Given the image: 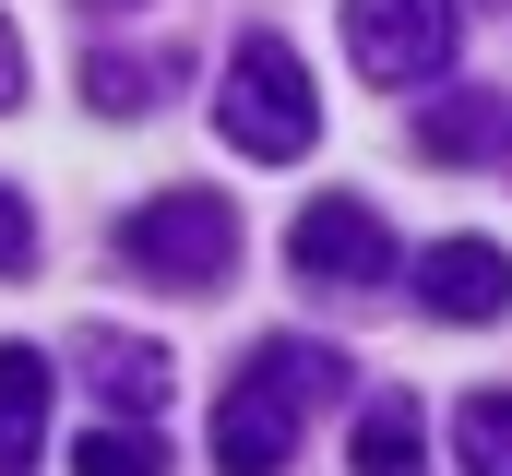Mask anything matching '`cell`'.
<instances>
[{"instance_id":"cell-13","label":"cell","mask_w":512,"mask_h":476,"mask_svg":"<svg viewBox=\"0 0 512 476\" xmlns=\"http://www.w3.org/2000/svg\"><path fill=\"white\" fill-rule=\"evenodd\" d=\"M251 369H274L298 405H334V393H346V357H334V346H310V334H262Z\"/></svg>"},{"instance_id":"cell-8","label":"cell","mask_w":512,"mask_h":476,"mask_svg":"<svg viewBox=\"0 0 512 476\" xmlns=\"http://www.w3.org/2000/svg\"><path fill=\"white\" fill-rule=\"evenodd\" d=\"M417 155H429V167H477V155H512V96L465 84V96L417 108Z\"/></svg>"},{"instance_id":"cell-4","label":"cell","mask_w":512,"mask_h":476,"mask_svg":"<svg viewBox=\"0 0 512 476\" xmlns=\"http://www.w3.org/2000/svg\"><path fill=\"white\" fill-rule=\"evenodd\" d=\"M286 262H298V286H322V298H370V286H393V227L370 215V203L322 191V203H298Z\"/></svg>"},{"instance_id":"cell-12","label":"cell","mask_w":512,"mask_h":476,"mask_svg":"<svg viewBox=\"0 0 512 476\" xmlns=\"http://www.w3.org/2000/svg\"><path fill=\"white\" fill-rule=\"evenodd\" d=\"M72 476H167V417H108L72 441Z\"/></svg>"},{"instance_id":"cell-16","label":"cell","mask_w":512,"mask_h":476,"mask_svg":"<svg viewBox=\"0 0 512 476\" xmlns=\"http://www.w3.org/2000/svg\"><path fill=\"white\" fill-rule=\"evenodd\" d=\"M0 108H24V36H12V12H0Z\"/></svg>"},{"instance_id":"cell-6","label":"cell","mask_w":512,"mask_h":476,"mask_svg":"<svg viewBox=\"0 0 512 476\" xmlns=\"http://www.w3.org/2000/svg\"><path fill=\"white\" fill-rule=\"evenodd\" d=\"M72 369H84V393H96L108 417H167V393H179V357L120 334V322H84V334H72Z\"/></svg>"},{"instance_id":"cell-15","label":"cell","mask_w":512,"mask_h":476,"mask_svg":"<svg viewBox=\"0 0 512 476\" xmlns=\"http://www.w3.org/2000/svg\"><path fill=\"white\" fill-rule=\"evenodd\" d=\"M36 274V215H24V191L0 179V286H24Z\"/></svg>"},{"instance_id":"cell-1","label":"cell","mask_w":512,"mask_h":476,"mask_svg":"<svg viewBox=\"0 0 512 476\" xmlns=\"http://www.w3.org/2000/svg\"><path fill=\"white\" fill-rule=\"evenodd\" d=\"M120 274L143 286H179V298H215L239 274V203L227 191H155L120 215Z\"/></svg>"},{"instance_id":"cell-2","label":"cell","mask_w":512,"mask_h":476,"mask_svg":"<svg viewBox=\"0 0 512 476\" xmlns=\"http://www.w3.org/2000/svg\"><path fill=\"white\" fill-rule=\"evenodd\" d=\"M215 131H227L251 167H298V155L322 143V96H310V72H298V48H286V36H239V48H227Z\"/></svg>"},{"instance_id":"cell-7","label":"cell","mask_w":512,"mask_h":476,"mask_svg":"<svg viewBox=\"0 0 512 476\" xmlns=\"http://www.w3.org/2000/svg\"><path fill=\"white\" fill-rule=\"evenodd\" d=\"M417 298H429V322H501L512 310V250L501 238H429L417 250Z\"/></svg>"},{"instance_id":"cell-9","label":"cell","mask_w":512,"mask_h":476,"mask_svg":"<svg viewBox=\"0 0 512 476\" xmlns=\"http://www.w3.org/2000/svg\"><path fill=\"white\" fill-rule=\"evenodd\" d=\"M167 96H179V48H155V60L143 48H96L84 60V108L96 119H143V108H167Z\"/></svg>"},{"instance_id":"cell-14","label":"cell","mask_w":512,"mask_h":476,"mask_svg":"<svg viewBox=\"0 0 512 476\" xmlns=\"http://www.w3.org/2000/svg\"><path fill=\"white\" fill-rule=\"evenodd\" d=\"M453 453H465V476H512V393H465L453 405Z\"/></svg>"},{"instance_id":"cell-11","label":"cell","mask_w":512,"mask_h":476,"mask_svg":"<svg viewBox=\"0 0 512 476\" xmlns=\"http://www.w3.org/2000/svg\"><path fill=\"white\" fill-rule=\"evenodd\" d=\"M346 465H358V476H417V465H429V429H417V405H405V393H382V405L358 417Z\"/></svg>"},{"instance_id":"cell-3","label":"cell","mask_w":512,"mask_h":476,"mask_svg":"<svg viewBox=\"0 0 512 476\" xmlns=\"http://www.w3.org/2000/svg\"><path fill=\"white\" fill-rule=\"evenodd\" d=\"M465 48V12L453 0H346V60L370 84H441Z\"/></svg>"},{"instance_id":"cell-5","label":"cell","mask_w":512,"mask_h":476,"mask_svg":"<svg viewBox=\"0 0 512 476\" xmlns=\"http://www.w3.org/2000/svg\"><path fill=\"white\" fill-rule=\"evenodd\" d=\"M298 417H310V405H298L274 369H239V381H227V405H215V465H227V476H286Z\"/></svg>"},{"instance_id":"cell-17","label":"cell","mask_w":512,"mask_h":476,"mask_svg":"<svg viewBox=\"0 0 512 476\" xmlns=\"http://www.w3.org/2000/svg\"><path fill=\"white\" fill-rule=\"evenodd\" d=\"M84 12H143V0H84Z\"/></svg>"},{"instance_id":"cell-10","label":"cell","mask_w":512,"mask_h":476,"mask_svg":"<svg viewBox=\"0 0 512 476\" xmlns=\"http://www.w3.org/2000/svg\"><path fill=\"white\" fill-rule=\"evenodd\" d=\"M36 441H48V357L0 346V476H36Z\"/></svg>"}]
</instances>
